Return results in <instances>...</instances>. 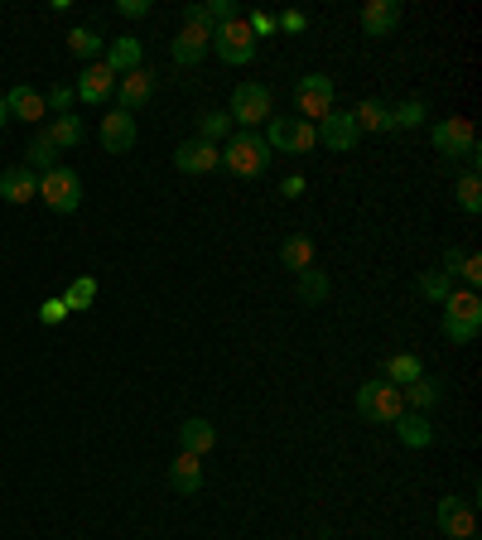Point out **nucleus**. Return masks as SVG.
<instances>
[{"instance_id": "nucleus-1", "label": "nucleus", "mask_w": 482, "mask_h": 540, "mask_svg": "<svg viewBox=\"0 0 482 540\" xmlns=\"http://www.w3.org/2000/svg\"><path fill=\"white\" fill-rule=\"evenodd\" d=\"M270 164H275V150L261 131H232L222 140V169H232L237 179H261Z\"/></svg>"}, {"instance_id": "nucleus-32", "label": "nucleus", "mask_w": 482, "mask_h": 540, "mask_svg": "<svg viewBox=\"0 0 482 540\" xmlns=\"http://www.w3.org/2000/svg\"><path fill=\"white\" fill-rule=\"evenodd\" d=\"M454 198H458V208H463V213H468V217H478V213H482V179H478V169H468V174H458Z\"/></svg>"}, {"instance_id": "nucleus-7", "label": "nucleus", "mask_w": 482, "mask_h": 540, "mask_svg": "<svg viewBox=\"0 0 482 540\" xmlns=\"http://www.w3.org/2000/svg\"><path fill=\"white\" fill-rule=\"evenodd\" d=\"M333 107H338V87H333L328 73H304V78L295 82V116L299 121L319 126Z\"/></svg>"}, {"instance_id": "nucleus-13", "label": "nucleus", "mask_w": 482, "mask_h": 540, "mask_svg": "<svg viewBox=\"0 0 482 540\" xmlns=\"http://www.w3.org/2000/svg\"><path fill=\"white\" fill-rule=\"evenodd\" d=\"M78 102H87V107H107L111 97H116V73H111L107 63H87L78 73Z\"/></svg>"}, {"instance_id": "nucleus-33", "label": "nucleus", "mask_w": 482, "mask_h": 540, "mask_svg": "<svg viewBox=\"0 0 482 540\" xmlns=\"http://www.w3.org/2000/svg\"><path fill=\"white\" fill-rule=\"evenodd\" d=\"M44 131H49V140H54L58 150H73V145H82V121L73 116V111H68V116H54Z\"/></svg>"}, {"instance_id": "nucleus-27", "label": "nucleus", "mask_w": 482, "mask_h": 540, "mask_svg": "<svg viewBox=\"0 0 482 540\" xmlns=\"http://www.w3.org/2000/svg\"><path fill=\"white\" fill-rule=\"evenodd\" d=\"M169 487H174V492H184V497H193V492L203 487V459L179 454V459L169 463Z\"/></svg>"}, {"instance_id": "nucleus-44", "label": "nucleus", "mask_w": 482, "mask_h": 540, "mask_svg": "<svg viewBox=\"0 0 482 540\" xmlns=\"http://www.w3.org/2000/svg\"><path fill=\"white\" fill-rule=\"evenodd\" d=\"M10 121V107H5V92H0V126Z\"/></svg>"}, {"instance_id": "nucleus-26", "label": "nucleus", "mask_w": 482, "mask_h": 540, "mask_svg": "<svg viewBox=\"0 0 482 540\" xmlns=\"http://www.w3.org/2000/svg\"><path fill=\"white\" fill-rule=\"evenodd\" d=\"M401 396H405V410H420V415H425L429 405H439V396H444V381L425 372V377H415L410 386H401Z\"/></svg>"}, {"instance_id": "nucleus-9", "label": "nucleus", "mask_w": 482, "mask_h": 540, "mask_svg": "<svg viewBox=\"0 0 482 540\" xmlns=\"http://www.w3.org/2000/svg\"><path fill=\"white\" fill-rule=\"evenodd\" d=\"M39 198H44L58 217L78 213L82 208V179L68 169V164H58V169H49V174H39Z\"/></svg>"}, {"instance_id": "nucleus-3", "label": "nucleus", "mask_w": 482, "mask_h": 540, "mask_svg": "<svg viewBox=\"0 0 482 540\" xmlns=\"http://www.w3.org/2000/svg\"><path fill=\"white\" fill-rule=\"evenodd\" d=\"M429 140H434V150L449 164L463 160L468 169H478L482 150H478V131H473L468 116H444V121H434V126H429Z\"/></svg>"}, {"instance_id": "nucleus-12", "label": "nucleus", "mask_w": 482, "mask_h": 540, "mask_svg": "<svg viewBox=\"0 0 482 540\" xmlns=\"http://www.w3.org/2000/svg\"><path fill=\"white\" fill-rule=\"evenodd\" d=\"M434 521H439V531L449 540H473V531H478V507L468 497H444Z\"/></svg>"}, {"instance_id": "nucleus-11", "label": "nucleus", "mask_w": 482, "mask_h": 540, "mask_svg": "<svg viewBox=\"0 0 482 540\" xmlns=\"http://www.w3.org/2000/svg\"><path fill=\"white\" fill-rule=\"evenodd\" d=\"M314 135H319V145L323 150H333V155H348L352 145L362 140V131H357V121H352V111L343 107H333L328 116H323L319 126H314Z\"/></svg>"}, {"instance_id": "nucleus-24", "label": "nucleus", "mask_w": 482, "mask_h": 540, "mask_svg": "<svg viewBox=\"0 0 482 540\" xmlns=\"http://www.w3.org/2000/svg\"><path fill=\"white\" fill-rule=\"evenodd\" d=\"M396 439H401L405 449H429V444H434V425H429V415L405 410L401 420H396Z\"/></svg>"}, {"instance_id": "nucleus-35", "label": "nucleus", "mask_w": 482, "mask_h": 540, "mask_svg": "<svg viewBox=\"0 0 482 540\" xmlns=\"http://www.w3.org/2000/svg\"><path fill=\"white\" fill-rule=\"evenodd\" d=\"M425 116H429V107L420 102V97H410V102H401V107H391V126H396V131H420Z\"/></svg>"}, {"instance_id": "nucleus-30", "label": "nucleus", "mask_w": 482, "mask_h": 540, "mask_svg": "<svg viewBox=\"0 0 482 540\" xmlns=\"http://www.w3.org/2000/svg\"><path fill=\"white\" fill-rule=\"evenodd\" d=\"M68 49H73V54L78 58H87V63H102V54H107V39H102V34H97V29H73V34H68Z\"/></svg>"}, {"instance_id": "nucleus-23", "label": "nucleus", "mask_w": 482, "mask_h": 540, "mask_svg": "<svg viewBox=\"0 0 482 540\" xmlns=\"http://www.w3.org/2000/svg\"><path fill=\"white\" fill-rule=\"evenodd\" d=\"M58 155H63V150L49 140V131H34L25 145V169L29 174H49V169H58Z\"/></svg>"}, {"instance_id": "nucleus-22", "label": "nucleus", "mask_w": 482, "mask_h": 540, "mask_svg": "<svg viewBox=\"0 0 482 540\" xmlns=\"http://www.w3.org/2000/svg\"><path fill=\"white\" fill-rule=\"evenodd\" d=\"M295 295H299V304H304V309H323V304H328V295H333V280H328V275H323V270H299L295 275Z\"/></svg>"}, {"instance_id": "nucleus-28", "label": "nucleus", "mask_w": 482, "mask_h": 540, "mask_svg": "<svg viewBox=\"0 0 482 540\" xmlns=\"http://www.w3.org/2000/svg\"><path fill=\"white\" fill-rule=\"evenodd\" d=\"M352 121H357V131H372V135L396 131V126H391V107H386V102H376V97H367L362 107L352 111Z\"/></svg>"}, {"instance_id": "nucleus-2", "label": "nucleus", "mask_w": 482, "mask_h": 540, "mask_svg": "<svg viewBox=\"0 0 482 540\" xmlns=\"http://www.w3.org/2000/svg\"><path fill=\"white\" fill-rule=\"evenodd\" d=\"M213 20H208V10L203 5H184V25L174 34V44H169V54L179 68H198L203 58L213 54Z\"/></svg>"}, {"instance_id": "nucleus-5", "label": "nucleus", "mask_w": 482, "mask_h": 540, "mask_svg": "<svg viewBox=\"0 0 482 540\" xmlns=\"http://www.w3.org/2000/svg\"><path fill=\"white\" fill-rule=\"evenodd\" d=\"M357 415L367 420V425H396L405 415V396H401V386H391V381H362L357 386Z\"/></svg>"}, {"instance_id": "nucleus-6", "label": "nucleus", "mask_w": 482, "mask_h": 540, "mask_svg": "<svg viewBox=\"0 0 482 540\" xmlns=\"http://www.w3.org/2000/svg\"><path fill=\"white\" fill-rule=\"evenodd\" d=\"M227 116L241 131H261L270 116H275V97H270L266 82H237L232 87V102H227Z\"/></svg>"}, {"instance_id": "nucleus-42", "label": "nucleus", "mask_w": 482, "mask_h": 540, "mask_svg": "<svg viewBox=\"0 0 482 540\" xmlns=\"http://www.w3.org/2000/svg\"><path fill=\"white\" fill-rule=\"evenodd\" d=\"M116 10H121L126 20H140V15H150V0H121Z\"/></svg>"}, {"instance_id": "nucleus-4", "label": "nucleus", "mask_w": 482, "mask_h": 540, "mask_svg": "<svg viewBox=\"0 0 482 540\" xmlns=\"http://www.w3.org/2000/svg\"><path fill=\"white\" fill-rule=\"evenodd\" d=\"M444 309V319H439V328H444V338L449 343H473L482 333V299H478V290H454V295L439 304Z\"/></svg>"}, {"instance_id": "nucleus-8", "label": "nucleus", "mask_w": 482, "mask_h": 540, "mask_svg": "<svg viewBox=\"0 0 482 540\" xmlns=\"http://www.w3.org/2000/svg\"><path fill=\"white\" fill-rule=\"evenodd\" d=\"M266 145L275 150V155H309V150L319 145V135H314L309 121H299V116H270Z\"/></svg>"}, {"instance_id": "nucleus-19", "label": "nucleus", "mask_w": 482, "mask_h": 540, "mask_svg": "<svg viewBox=\"0 0 482 540\" xmlns=\"http://www.w3.org/2000/svg\"><path fill=\"white\" fill-rule=\"evenodd\" d=\"M396 25H401V0H367L362 5V34L367 39H386Z\"/></svg>"}, {"instance_id": "nucleus-37", "label": "nucleus", "mask_w": 482, "mask_h": 540, "mask_svg": "<svg viewBox=\"0 0 482 540\" xmlns=\"http://www.w3.org/2000/svg\"><path fill=\"white\" fill-rule=\"evenodd\" d=\"M44 102H49V116H68V111H73V102H78V92H73L68 82H58V87H49V92H44Z\"/></svg>"}, {"instance_id": "nucleus-16", "label": "nucleus", "mask_w": 482, "mask_h": 540, "mask_svg": "<svg viewBox=\"0 0 482 540\" xmlns=\"http://www.w3.org/2000/svg\"><path fill=\"white\" fill-rule=\"evenodd\" d=\"M102 63H107L116 78H126V73H135V68H145V44L135 39V34H116L107 44V54H102Z\"/></svg>"}, {"instance_id": "nucleus-36", "label": "nucleus", "mask_w": 482, "mask_h": 540, "mask_svg": "<svg viewBox=\"0 0 482 540\" xmlns=\"http://www.w3.org/2000/svg\"><path fill=\"white\" fill-rule=\"evenodd\" d=\"M227 135H232V116H227V111H203V121H198V140L222 145Z\"/></svg>"}, {"instance_id": "nucleus-38", "label": "nucleus", "mask_w": 482, "mask_h": 540, "mask_svg": "<svg viewBox=\"0 0 482 540\" xmlns=\"http://www.w3.org/2000/svg\"><path fill=\"white\" fill-rule=\"evenodd\" d=\"M68 319V304H63V295H49L44 304H39V324H49V328H58Z\"/></svg>"}, {"instance_id": "nucleus-18", "label": "nucleus", "mask_w": 482, "mask_h": 540, "mask_svg": "<svg viewBox=\"0 0 482 540\" xmlns=\"http://www.w3.org/2000/svg\"><path fill=\"white\" fill-rule=\"evenodd\" d=\"M5 107H10V121H29V126H39V121L49 116L44 92H34L29 82H20V87H10V92H5Z\"/></svg>"}, {"instance_id": "nucleus-41", "label": "nucleus", "mask_w": 482, "mask_h": 540, "mask_svg": "<svg viewBox=\"0 0 482 540\" xmlns=\"http://www.w3.org/2000/svg\"><path fill=\"white\" fill-rule=\"evenodd\" d=\"M275 29H285V34H304V29H309V15H304V10H285V15H275Z\"/></svg>"}, {"instance_id": "nucleus-10", "label": "nucleus", "mask_w": 482, "mask_h": 540, "mask_svg": "<svg viewBox=\"0 0 482 540\" xmlns=\"http://www.w3.org/2000/svg\"><path fill=\"white\" fill-rule=\"evenodd\" d=\"M256 34L246 29V20H232V25H222V29H213V54L222 58V63H232V68H246L251 58H256Z\"/></svg>"}, {"instance_id": "nucleus-14", "label": "nucleus", "mask_w": 482, "mask_h": 540, "mask_svg": "<svg viewBox=\"0 0 482 540\" xmlns=\"http://www.w3.org/2000/svg\"><path fill=\"white\" fill-rule=\"evenodd\" d=\"M217 164H222V145H213V140H184L179 150H174V169L179 174H213Z\"/></svg>"}, {"instance_id": "nucleus-25", "label": "nucleus", "mask_w": 482, "mask_h": 540, "mask_svg": "<svg viewBox=\"0 0 482 540\" xmlns=\"http://www.w3.org/2000/svg\"><path fill=\"white\" fill-rule=\"evenodd\" d=\"M415 377H425V362L415 352H391L381 362V381H391V386H410Z\"/></svg>"}, {"instance_id": "nucleus-29", "label": "nucleus", "mask_w": 482, "mask_h": 540, "mask_svg": "<svg viewBox=\"0 0 482 540\" xmlns=\"http://www.w3.org/2000/svg\"><path fill=\"white\" fill-rule=\"evenodd\" d=\"M280 261H285V270H309L314 266V242H309V237H304V232H290V237H285V246H280Z\"/></svg>"}, {"instance_id": "nucleus-43", "label": "nucleus", "mask_w": 482, "mask_h": 540, "mask_svg": "<svg viewBox=\"0 0 482 540\" xmlns=\"http://www.w3.org/2000/svg\"><path fill=\"white\" fill-rule=\"evenodd\" d=\"M280 193H285V198H299V193H309V184H304V174H290V179L280 184Z\"/></svg>"}, {"instance_id": "nucleus-31", "label": "nucleus", "mask_w": 482, "mask_h": 540, "mask_svg": "<svg viewBox=\"0 0 482 540\" xmlns=\"http://www.w3.org/2000/svg\"><path fill=\"white\" fill-rule=\"evenodd\" d=\"M415 290H420V299H429V304H444V299L454 295V275H449V270H425V275L415 280Z\"/></svg>"}, {"instance_id": "nucleus-20", "label": "nucleus", "mask_w": 482, "mask_h": 540, "mask_svg": "<svg viewBox=\"0 0 482 540\" xmlns=\"http://www.w3.org/2000/svg\"><path fill=\"white\" fill-rule=\"evenodd\" d=\"M0 198L5 203H29V198H39V174H29L25 164H10V169H0Z\"/></svg>"}, {"instance_id": "nucleus-15", "label": "nucleus", "mask_w": 482, "mask_h": 540, "mask_svg": "<svg viewBox=\"0 0 482 540\" xmlns=\"http://www.w3.org/2000/svg\"><path fill=\"white\" fill-rule=\"evenodd\" d=\"M155 97V73L150 68H135V73H126V78H116V107L121 111H140L145 102Z\"/></svg>"}, {"instance_id": "nucleus-40", "label": "nucleus", "mask_w": 482, "mask_h": 540, "mask_svg": "<svg viewBox=\"0 0 482 540\" xmlns=\"http://www.w3.org/2000/svg\"><path fill=\"white\" fill-rule=\"evenodd\" d=\"M458 275L468 280V290H478V285H482V256H478V251H463V266H458Z\"/></svg>"}, {"instance_id": "nucleus-39", "label": "nucleus", "mask_w": 482, "mask_h": 540, "mask_svg": "<svg viewBox=\"0 0 482 540\" xmlns=\"http://www.w3.org/2000/svg\"><path fill=\"white\" fill-rule=\"evenodd\" d=\"M246 29H251V34H256V44H261V39L275 34V15H266V10H251V15H246Z\"/></svg>"}, {"instance_id": "nucleus-34", "label": "nucleus", "mask_w": 482, "mask_h": 540, "mask_svg": "<svg viewBox=\"0 0 482 540\" xmlns=\"http://www.w3.org/2000/svg\"><path fill=\"white\" fill-rule=\"evenodd\" d=\"M63 304H68V314H78V309H92L97 304V280L92 275H78L68 290H63Z\"/></svg>"}, {"instance_id": "nucleus-17", "label": "nucleus", "mask_w": 482, "mask_h": 540, "mask_svg": "<svg viewBox=\"0 0 482 540\" xmlns=\"http://www.w3.org/2000/svg\"><path fill=\"white\" fill-rule=\"evenodd\" d=\"M135 145V116L121 107H111L107 116H102V150L107 155H126Z\"/></svg>"}, {"instance_id": "nucleus-21", "label": "nucleus", "mask_w": 482, "mask_h": 540, "mask_svg": "<svg viewBox=\"0 0 482 540\" xmlns=\"http://www.w3.org/2000/svg\"><path fill=\"white\" fill-rule=\"evenodd\" d=\"M213 444H217L213 420H203V415H188L184 425H179V454H193V459H203V454H208Z\"/></svg>"}]
</instances>
